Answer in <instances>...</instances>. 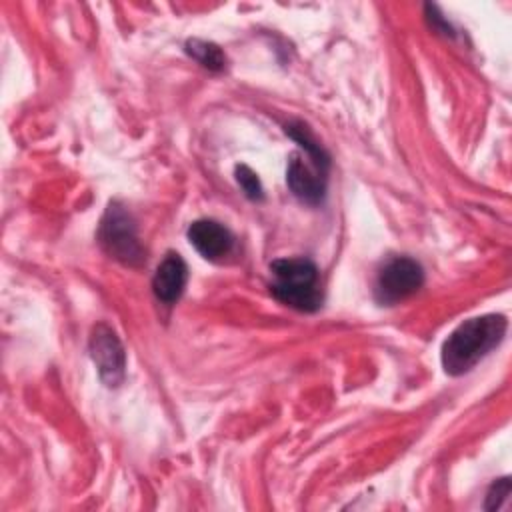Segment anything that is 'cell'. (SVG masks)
<instances>
[{"label": "cell", "mask_w": 512, "mask_h": 512, "mask_svg": "<svg viewBox=\"0 0 512 512\" xmlns=\"http://www.w3.org/2000/svg\"><path fill=\"white\" fill-rule=\"evenodd\" d=\"M506 318L486 314L462 322L442 344V366L446 374L460 376L472 370L506 334Z\"/></svg>", "instance_id": "cell-1"}, {"label": "cell", "mask_w": 512, "mask_h": 512, "mask_svg": "<svg viewBox=\"0 0 512 512\" xmlns=\"http://www.w3.org/2000/svg\"><path fill=\"white\" fill-rule=\"evenodd\" d=\"M274 298L294 310L314 312L322 306L320 272L308 258H280L270 264Z\"/></svg>", "instance_id": "cell-2"}, {"label": "cell", "mask_w": 512, "mask_h": 512, "mask_svg": "<svg viewBox=\"0 0 512 512\" xmlns=\"http://www.w3.org/2000/svg\"><path fill=\"white\" fill-rule=\"evenodd\" d=\"M98 240L112 258L126 266H140L146 260V252L136 234V224L130 212L118 202L108 204L100 222Z\"/></svg>", "instance_id": "cell-3"}, {"label": "cell", "mask_w": 512, "mask_h": 512, "mask_svg": "<svg viewBox=\"0 0 512 512\" xmlns=\"http://www.w3.org/2000/svg\"><path fill=\"white\" fill-rule=\"evenodd\" d=\"M424 284L422 266L408 256L390 258L378 272L374 298L382 306H394L420 290Z\"/></svg>", "instance_id": "cell-4"}, {"label": "cell", "mask_w": 512, "mask_h": 512, "mask_svg": "<svg viewBox=\"0 0 512 512\" xmlns=\"http://www.w3.org/2000/svg\"><path fill=\"white\" fill-rule=\"evenodd\" d=\"M88 348L100 380L110 388L120 386L126 374V354L116 332L108 324H96L92 328Z\"/></svg>", "instance_id": "cell-5"}, {"label": "cell", "mask_w": 512, "mask_h": 512, "mask_svg": "<svg viewBox=\"0 0 512 512\" xmlns=\"http://www.w3.org/2000/svg\"><path fill=\"white\" fill-rule=\"evenodd\" d=\"M326 174L328 170L314 162L306 164L298 154H294L286 168V184L302 204L318 206L326 194Z\"/></svg>", "instance_id": "cell-6"}, {"label": "cell", "mask_w": 512, "mask_h": 512, "mask_svg": "<svg viewBox=\"0 0 512 512\" xmlns=\"http://www.w3.org/2000/svg\"><path fill=\"white\" fill-rule=\"evenodd\" d=\"M188 240L198 254L210 262H218L230 254L234 246L232 232L216 220H196L188 228Z\"/></svg>", "instance_id": "cell-7"}, {"label": "cell", "mask_w": 512, "mask_h": 512, "mask_svg": "<svg viewBox=\"0 0 512 512\" xmlns=\"http://www.w3.org/2000/svg\"><path fill=\"white\" fill-rule=\"evenodd\" d=\"M186 280H188L186 262L182 260L180 254L168 252L164 260L158 264L152 278L154 296L164 304H174L182 296Z\"/></svg>", "instance_id": "cell-8"}, {"label": "cell", "mask_w": 512, "mask_h": 512, "mask_svg": "<svg viewBox=\"0 0 512 512\" xmlns=\"http://www.w3.org/2000/svg\"><path fill=\"white\" fill-rule=\"evenodd\" d=\"M186 52L196 62H200L204 68H208L212 72L224 70V66H226V56H224V52L214 42L192 38V40L186 42Z\"/></svg>", "instance_id": "cell-9"}, {"label": "cell", "mask_w": 512, "mask_h": 512, "mask_svg": "<svg viewBox=\"0 0 512 512\" xmlns=\"http://www.w3.org/2000/svg\"><path fill=\"white\" fill-rule=\"evenodd\" d=\"M236 182L240 184L246 198L262 200V184H260L258 176L248 166H244V164L236 166Z\"/></svg>", "instance_id": "cell-10"}, {"label": "cell", "mask_w": 512, "mask_h": 512, "mask_svg": "<svg viewBox=\"0 0 512 512\" xmlns=\"http://www.w3.org/2000/svg\"><path fill=\"white\" fill-rule=\"evenodd\" d=\"M508 494H510V478H500V480H496V482L490 486V490H488L484 508H486V510H496V508H500L502 500H504Z\"/></svg>", "instance_id": "cell-11"}]
</instances>
